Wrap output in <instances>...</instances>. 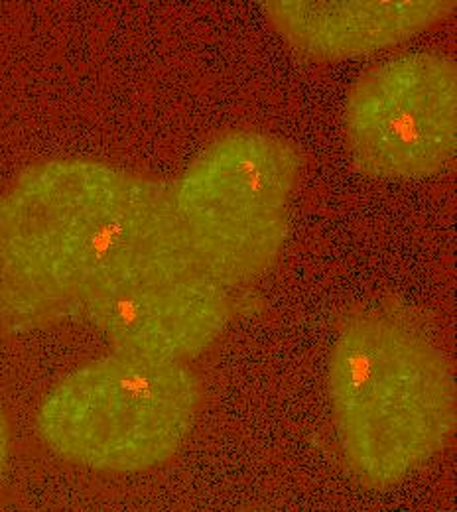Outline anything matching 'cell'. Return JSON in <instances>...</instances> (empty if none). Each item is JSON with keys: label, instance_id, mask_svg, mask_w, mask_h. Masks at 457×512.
<instances>
[{"label": "cell", "instance_id": "cell-1", "mask_svg": "<svg viewBox=\"0 0 457 512\" xmlns=\"http://www.w3.org/2000/svg\"><path fill=\"white\" fill-rule=\"evenodd\" d=\"M186 260L172 184L89 158L32 164L0 193V329L83 320L109 290Z\"/></svg>", "mask_w": 457, "mask_h": 512}, {"label": "cell", "instance_id": "cell-2", "mask_svg": "<svg viewBox=\"0 0 457 512\" xmlns=\"http://www.w3.org/2000/svg\"><path fill=\"white\" fill-rule=\"evenodd\" d=\"M327 388L343 461L367 487L400 483L456 432L454 365L398 308H359L341 320Z\"/></svg>", "mask_w": 457, "mask_h": 512}, {"label": "cell", "instance_id": "cell-3", "mask_svg": "<svg viewBox=\"0 0 457 512\" xmlns=\"http://www.w3.org/2000/svg\"><path fill=\"white\" fill-rule=\"evenodd\" d=\"M302 154L286 138L231 130L213 138L172 182L184 249L229 292L264 276L284 249Z\"/></svg>", "mask_w": 457, "mask_h": 512}, {"label": "cell", "instance_id": "cell-4", "mask_svg": "<svg viewBox=\"0 0 457 512\" xmlns=\"http://www.w3.org/2000/svg\"><path fill=\"white\" fill-rule=\"evenodd\" d=\"M199 408L201 384L188 363L113 351L52 388L38 412V434L69 463L136 473L180 451Z\"/></svg>", "mask_w": 457, "mask_h": 512}, {"label": "cell", "instance_id": "cell-5", "mask_svg": "<svg viewBox=\"0 0 457 512\" xmlns=\"http://www.w3.org/2000/svg\"><path fill=\"white\" fill-rule=\"evenodd\" d=\"M345 142L353 168L377 180H420L457 150V65L436 52L375 65L351 87Z\"/></svg>", "mask_w": 457, "mask_h": 512}, {"label": "cell", "instance_id": "cell-6", "mask_svg": "<svg viewBox=\"0 0 457 512\" xmlns=\"http://www.w3.org/2000/svg\"><path fill=\"white\" fill-rule=\"evenodd\" d=\"M231 316V292L186 260L109 290L83 320L107 337L115 353L190 365L223 335Z\"/></svg>", "mask_w": 457, "mask_h": 512}, {"label": "cell", "instance_id": "cell-7", "mask_svg": "<svg viewBox=\"0 0 457 512\" xmlns=\"http://www.w3.org/2000/svg\"><path fill=\"white\" fill-rule=\"evenodd\" d=\"M262 10L294 52L339 62L389 50L440 24L456 0H268Z\"/></svg>", "mask_w": 457, "mask_h": 512}, {"label": "cell", "instance_id": "cell-8", "mask_svg": "<svg viewBox=\"0 0 457 512\" xmlns=\"http://www.w3.org/2000/svg\"><path fill=\"white\" fill-rule=\"evenodd\" d=\"M8 453H10V428H8L6 414L0 406V481H2L6 465H8Z\"/></svg>", "mask_w": 457, "mask_h": 512}]
</instances>
